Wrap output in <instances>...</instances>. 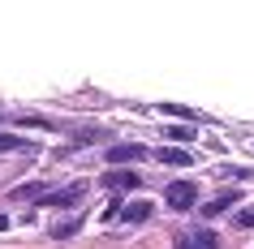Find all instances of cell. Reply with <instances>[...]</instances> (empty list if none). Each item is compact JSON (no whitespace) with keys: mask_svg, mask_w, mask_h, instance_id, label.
I'll list each match as a JSON object with an SVG mask.
<instances>
[{"mask_svg":"<svg viewBox=\"0 0 254 249\" xmlns=\"http://www.w3.org/2000/svg\"><path fill=\"white\" fill-rule=\"evenodd\" d=\"M82 223H86V215H69V219H56L52 223V241H69V236L82 232Z\"/></svg>","mask_w":254,"mask_h":249,"instance_id":"obj_11","label":"cell"},{"mask_svg":"<svg viewBox=\"0 0 254 249\" xmlns=\"http://www.w3.org/2000/svg\"><path fill=\"white\" fill-rule=\"evenodd\" d=\"M56 185H48V181H30V185H13L9 189V202H43V198L52 194Z\"/></svg>","mask_w":254,"mask_h":249,"instance_id":"obj_8","label":"cell"},{"mask_svg":"<svg viewBox=\"0 0 254 249\" xmlns=\"http://www.w3.org/2000/svg\"><path fill=\"white\" fill-rule=\"evenodd\" d=\"M4 228H9V215H0V232H4Z\"/></svg>","mask_w":254,"mask_h":249,"instance_id":"obj_16","label":"cell"},{"mask_svg":"<svg viewBox=\"0 0 254 249\" xmlns=\"http://www.w3.org/2000/svg\"><path fill=\"white\" fill-rule=\"evenodd\" d=\"M86 189H91V185H86V181L61 185V189H52V194L43 198V202H35V206H48V210H69V206H78L82 198H86Z\"/></svg>","mask_w":254,"mask_h":249,"instance_id":"obj_2","label":"cell"},{"mask_svg":"<svg viewBox=\"0 0 254 249\" xmlns=\"http://www.w3.org/2000/svg\"><path fill=\"white\" fill-rule=\"evenodd\" d=\"M104 159L112 163V168H121V163H142V159H151V150L142 142H112L104 150Z\"/></svg>","mask_w":254,"mask_h":249,"instance_id":"obj_3","label":"cell"},{"mask_svg":"<svg viewBox=\"0 0 254 249\" xmlns=\"http://www.w3.org/2000/svg\"><path fill=\"white\" fill-rule=\"evenodd\" d=\"M151 159H160L168 168H194V150L186 146H160V150H151Z\"/></svg>","mask_w":254,"mask_h":249,"instance_id":"obj_9","label":"cell"},{"mask_svg":"<svg viewBox=\"0 0 254 249\" xmlns=\"http://www.w3.org/2000/svg\"><path fill=\"white\" fill-rule=\"evenodd\" d=\"M13 150H35V142L22 133H0V155H13Z\"/></svg>","mask_w":254,"mask_h":249,"instance_id":"obj_12","label":"cell"},{"mask_svg":"<svg viewBox=\"0 0 254 249\" xmlns=\"http://www.w3.org/2000/svg\"><path fill=\"white\" fill-rule=\"evenodd\" d=\"M22 125H26V129H56L52 120H43V116H22Z\"/></svg>","mask_w":254,"mask_h":249,"instance_id":"obj_15","label":"cell"},{"mask_svg":"<svg viewBox=\"0 0 254 249\" xmlns=\"http://www.w3.org/2000/svg\"><path fill=\"white\" fill-rule=\"evenodd\" d=\"M151 215H155V202H151V198H134V202H125V206H121V219L129 223V228L147 223Z\"/></svg>","mask_w":254,"mask_h":249,"instance_id":"obj_7","label":"cell"},{"mask_svg":"<svg viewBox=\"0 0 254 249\" xmlns=\"http://www.w3.org/2000/svg\"><path fill=\"white\" fill-rule=\"evenodd\" d=\"M160 138H168V146H186L198 138V125H164Z\"/></svg>","mask_w":254,"mask_h":249,"instance_id":"obj_10","label":"cell"},{"mask_svg":"<svg viewBox=\"0 0 254 249\" xmlns=\"http://www.w3.org/2000/svg\"><path fill=\"white\" fill-rule=\"evenodd\" d=\"M173 249H220V236L211 228H198V232H177Z\"/></svg>","mask_w":254,"mask_h":249,"instance_id":"obj_5","label":"cell"},{"mask_svg":"<svg viewBox=\"0 0 254 249\" xmlns=\"http://www.w3.org/2000/svg\"><path fill=\"white\" fill-rule=\"evenodd\" d=\"M233 228H237V232L254 228V206H241V210H233Z\"/></svg>","mask_w":254,"mask_h":249,"instance_id":"obj_14","label":"cell"},{"mask_svg":"<svg viewBox=\"0 0 254 249\" xmlns=\"http://www.w3.org/2000/svg\"><path fill=\"white\" fill-rule=\"evenodd\" d=\"M99 185H104L108 194H129V189L142 185V172H121V168H112V172L99 176Z\"/></svg>","mask_w":254,"mask_h":249,"instance_id":"obj_4","label":"cell"},{"mask_svg":"<svg viewBox=\"0 0 254 249\" xmlns=\"http://www.w3.org/2000/svg\"><path fill=\"white\" fill-rule=\"evenodd\" d=\"M228 206H241V189H224V194H215L207 206H198L202 219H220V215H228Z\"/></svg>","mask_w":254,"mask_h":249,"instance_id":"obj_6","label":"cell"},{"mask_svg":"<svg viewBox=\"0 0 254 249\" xmlns=\"http://www.w3.org/2000/svg\"><path fill=\"white\" fill-rule=\"evenodd\" d=\"M160 112H164V116H181V120H186V125H198V112H194V107H186V103H160Z\"/></svg>","mask_w":254,"mask_h":249,"instance_id":"obj_13","label":"cell"},{"mask_svg":"<svg viewBox=\"0 0 254 249\" xmlns=\"http://www.w3.org/2000/svg\"><path fill=\"white\" fill-rule=\"evenodd\" d=\"M164 206L186 215V210L198 206V181H168L164 185Z\"/></svg>","mask_w":254,"mask_h":249,"instance_id":"obj_1","label":"cell"}]
</instances>
